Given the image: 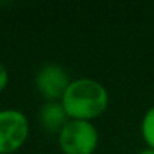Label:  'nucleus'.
Returning <instances> with one entry per match:
<instances>
[{"instance_id":"nucleus-1","label":"nucleus","mask_w":154,"mask_h":154,"mask_svg":"<svg viewBox=\"0 0 154 154\" xmlns=\"http://www.w3.org/2000/svg\"><path fill=\"white\" fill-rule=\"evenodd\" d=\"M60 103L69 119L92 122L107 110L109 92L98 80L82 77L71 80Z\"/></svg>"},{"instance_id":"nucleus-2","label":"nucleus","mask_w":154,"mask_h":154,"mask_svg":"<svg viewBox=\"0 0 154 154\" xmlns=\"http://www.w3.org/2000/svg\"><path fill=\"white\" fill-rule=\"evenodd\" d=\"M100 142L94 122L69 119L57 134V143L63 154H94Z\"/></svg>"},{"instance_id":"nucleus-3","label":"nucleus","mask_w":154,"mask_h":154,"mask_svg":"<svg viewBox=\"0 0 154 154\" xmlns=\"http://www.w3.org/2000/svg\"><path fill=\"white\" fill-rule=\"evenodd\" d=\"M29 119L17 109L0 110V154H14L29 137Z\"/></svg>"},{"instance_id":"nucleus-4","label":"nucleus","mask_w":154,"mask_h":154,"mask_svg":"<svg viewBox=\"0 0 154 154\" xmlns=\"http://www.w3.org/2000/svg\"><path fill=\"white\" fill-rule=\"evenodd\" d=\"M69 83L68 71L59 63H45L35 74V88L44 101H60Z\"/></svg>"},{"instance_id":"nucleus-5","label":"nucleus","mask_w":154,"mask_h":154,"mask_svg":"<svg viewBox=\"0 0 154 154\" xmlns=\"http://www.w3.org/2000/svg\"><path fill=\"white\" fill-rule=\"evenodd\" d=\"M38 121L45 133L57 137L62 128L68 124L69 118L60 101H45L38 112Z\"/></svg>"},{"instance_id":"nucleus-6","label":"nucleus","mask_w":154,"mask_h":154,"mask_svg":"<svg viewBox=\"0 0 154 154\" xmlns=\"http://www.w3.org/2000/svg\"><path fill=\"white\" fill-rule=\"evenodd\" d=\"M140 133H142V139L146 143V148H152L154 149V106H151L142 118L140 122Z\"/></svg>"},{"instance_id":"nucleus-7","label":"nucleus","mask_w":154,"mask_h":154,"mask_svg":"<svg viewBox=\"0 0 154 154\" xmlns=\"http://www.w3.org/2000/svg\"><path fill=\"white\" fill-rule=\"evenodd\" d=\"M8 82H9V74H8V69L6 66L0 62V92H3L5 88L8 86Z\"/></svg>"},{"instance_id":"nucleus-8","label":"nucleus","mask_w":154,"mask_h":154,"mask_svg":"<svg viewBox=\"0 0 154 154\" xmlns=\"http://www.w3.org/2000/svg\"><path fill=\"white\" fill-rule=\"evenodd\" d=\"M137 154H154V149H152V148H145V149H142V151L137 152Z\"/></svg>"}]
</instances>
